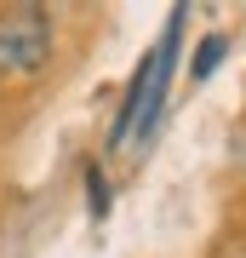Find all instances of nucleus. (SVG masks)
<instances>
[{"label": "nucleus", "mask_w": 246, "mask_h": 258, "mask_svg": "<svg viewBox=\"0 0 246 258\" xmlns=\"http://www.w3.org/2000/svg\"><path fill=\"white\" fill-rule=\"evenodd\" d=\"M46 63H52V12L46 6L0 12V81L40 75Z\"/></svg>", "instance_id": "obj_1"}, {"label": "nucleus", "mask_w": 246, "mask_h": 258, "mask_svg": "<svg viewBox=\"0 0 246 258\" xmlns=\"http://www.w3.org/2000/svg\"><path fill=\"white\" fill-rule=\"evenodd\" d=\"M223 52H229V40H223V35H206L201 46H195V63H189V75H195V81H206V75L223 63Z\"/></svg>", "instance_id": "obj_3"}, {"label": "nucleus", "mask_w": 246, "mask_h": 258, "mask_svg": "<svg viewBox=\"0 0 246 258\" xmlns=\"http://www.w3.org/2000/svg\"><path fill=\"white\" fill-rule=\"evenodd\" d=\"M86 207H92V218H109V184H103L98 161H86Z\"/></svg>", "instance_id": "obj_4"}, {"label": "nucleus", "mask_w": 246, "mask_h": 258, "mask_svg": "<svg viewBox=\"0 0 246 258\" xmlns=\"http://www.w3.org/2000/svg\"><path fill=\"white\" fill-rule=\"evenodd\" d=\"M183 12H189V6H172V18H166V35H160V46H155V81H149L143 115H137V126H132V149H137V155H143V149L155 144L160 109H166V86H172V63H178V40H183Z\"/></svg>", "instance_id": "obj_2"}]
</instances>
